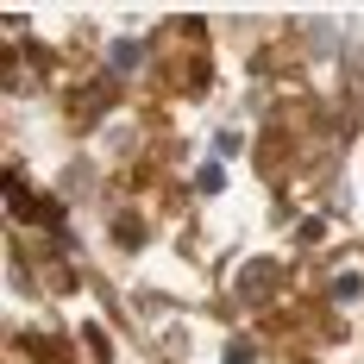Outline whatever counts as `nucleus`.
Segmentation results:
<instances>
[{"mask_svg": "<svg viewBox=\"0 0 364 364\" xmlns=\"http://www.w3.org/2000/svg\"><path fill=\"white\" fill-rule=\"evenodd\" d=\"M226 364H252V346H226Z\"/></svg>", "mask_w": 364, "mask_h": 364, "instance_id": "obj_2", "label": "nucleus"}, {"mask_svg": "<svg viewBox=\"0 0 364 364\" xmlns=\"http://www.w3.org/2000/svg\"><path fill=\"white\" fill-rule=\"evenodd\" d=\"M113 63H119V70H132V63H139V44H132V38H119V44H113Z\"/></svg>", "mask_w": 364, "mask_h": 364, "instance_id": "obj_1", "label": "nucleus"}]
</instances>
